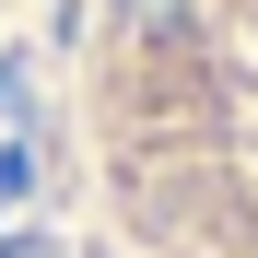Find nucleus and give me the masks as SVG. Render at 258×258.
Listing matches in <instances>:
<instances>
[{
    "mask_svg": "<svg viewBox=\"0 0 258 258\" xmlns=\"http://www.w3.org/2000/svg\"><path fill=\"white\" fill-rule=\"evenodd\" d=\"M71 153L106 258H258V0H82Z\"/></svg>",
    "mask_w": 258,
    "mask_h": 258,
    "instance_id": "1",
    "label": "nucleus"
},
{
    "mask_svg": "<svg viewBox=\"0 0 258 258\" xmlns=\"http://www.w3.org/2000/svg\"><path fill=\"white\" fill-rule=\"evenodd\" d=\"M12 24H24V0H0V82H12Z\"/></svg>",
    "mask_w": 258,
    "mask_h": 258,
    "instance_id": "2",
    "label": "nucleus"
}]
</instances>
